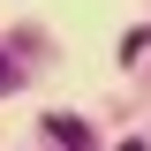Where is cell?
Returning a JSON list of instances; mask_svg holds the SVG:
<instances>
[{"instance_id":"1","label":"cell","mask_w":151,"mask_h":151,"mask_svg":"<svg viewBox=\"0 0 151 151\" xmlns=\"http://www.w3.org/2000/svg\"><path fill=\"white\" fill-rule=\"evenodd\" d=\"M45 136H60V151H91V129H83L76 113H53V121H45Z\"/></svg>"},{"instance_id":"2","label":"cell","mask_w":151,"mask_h":151,"mask_svg":"<svg viewBox=\"0 0 151 151\" xmlns=\"http://www.w3.org/2000/svg\"><path fill=\"white\" fill-rule=\"evenodd\" d=\"M8 83H15V68H8V53H0V91H8Z\"/></svg>"},{"instance_id":"3","label":"cell","mask_w":151,"mask_h":151,"mask_svg":"<svg viewBox=\"0 0 151 151\" xmlns=\"http://www.w3.org/2000/svg\"><path fill=\"white\" fill-rule=\"evenodd\" d=\"M121 151H144V144H121Z\"/></svg>"}]
</instances>
